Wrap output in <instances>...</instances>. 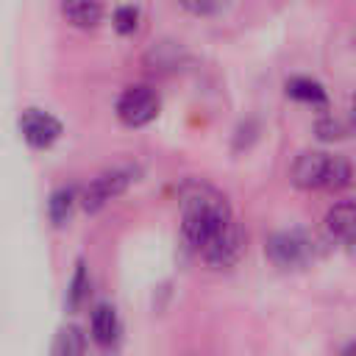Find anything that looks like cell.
Listing matches in <instances>:
<instances>
[{
  "label": "cell",
  "instance_id": "3957f363",
  "mask_svg": "<svg viewBox=\"0 0 356 356\" xmlns=\"http://www.w3.org/2000/svg\"><path fill=\"white\" fill-rule=\"evenodd\" d=\"M267 256L275 267H284V270H298V267H306L312 259H314V239L306 234V231H278L267 239Z\"/></svg>",
  "mask_w": 356,
  "mask_h": 356
},
{
  "label": "cell",
  "instance_id": "8992f818",
  "mask_svg": "<svg viewBox=\"0 0 356 356\" xmlns=\"http://www.w3.org/2000/svg\"><path fill=\"white\" fill-rule=\"evenodd\" d=\"M131 181H134V170H131V167L108 170V172L92 178V181L83 186V192H81V206H83L86 211H100L108 200L120 197V195L128 189Z\"/></svg>",
  "mask_w": 356,
  "mask_h": 356
},
{
  "label": "cell",
  "instance_id": "4fadbf2b",
  "mask_svg": "<svg viewBox=\"0 0 356 356\" xmlns=\"http://www.w3.org/2000/svg\"><path fill=\"white\" fill-rule=\"evenodd\" d=\"M83 350H86V337H83L81 328L67 325V328H61V331L56 334L53 353H58V356H78V353H83Z\"/></svg>",
  "mask_w": 356,
  "mask_h": 356
},
{
  "label": "cell",
  "instance_id": "9a60e30c",
  "mask_svg": "<svg viewBox=\"0 0 356 356\" xmlns=\"http://www.w3.org/2000/svg\"><path fill=\"white\" fill-rule=\"evenodd\" d=\"M114 28L117 33H134L139 28V11L134 6H120L114 11Z\"/></svg>",
  "mask_w": 356,
  "mask_h": 356
},
{
  "label": "cell",
  "instance_id": "52a82bcc",
  "mask_svg": "<svg viewBox=\"0 0 356 356\" xmlns=\"http://www.w3.org/2000/svg\"><path fill=\"white\" fill-rule=\"evenodd\" d=\"M19 134H22V139H25L31 147L44 150V147H50V145L61 136V122H58L50 111L28 108V111H22V117H19Z\"/></svg>",
  "mask_w": 356,
  "mask_h": 356
},
{
  "label": "cell",
  "instance_id": "30bf717a",
  "mask_svg": "<svg viewBox=\"0 0 356 356\" xmlns=\"http://www.w3.org/2000/svg\"><path fill=\"white\" fill-rule=\"evenodd\" d=\"M286 95H289L292 100L306 103V106H314V108H325V106H328V95H325L323 83L314 81V78H303V75L289 78V81H286Z\"/></svg>",
  "mask_w": 356,
  "mask_h": 356
},
{
  "label": "cell",
  "instance_id": "7c38bea8",
  "mask_svg": "<svg viewBox=\"0 0 356 356\" xmlns=\"http://www.w3.org/2000/svg\"><path fill=\"white\" fill-rule=\"evenodd\" d=\"M86 300H89V273H86V264L78 261V267L70 278V289H67V309L81 312Z\"/></svg>",
  "mask_w": 356,
  "mask_h": 356
},
{
  "label": "cell",
  "instance_id": "9c48e42d",
  "mask_svg": "<svg viewBox=\"0 0 356 356\" xmlns=\"http://www.w3.org/2000/svg\"><path fill=\"white\" fill-rule=\"evenodd\" d=\"M89 328H92V339L100 345V348H117L120 342V334H122V325H120V317H117V309L108 306V303H97L92 309V320H89Z\"/></svg>",
  "mask_w": 356,
  "mask_h": 356
},
{
  "label": "cell",
  "instance_id": "ac0fdd59",
  "mask_svg": "<svg viewBox=\"0 0 356 356\" xmlns=\"http://www.w3.org/2000/svg\"><path fill=\"white\" fill-rule=\"evenodd\" d=\"M348 128L356 134V95H353V100H350V120H348Z\"/></svg>",
  "mask_w": 356,
  "mask_h": 356
},
{
  "label": "cell",
  "instance_id": "8fae6325",
  "mask_svg": "<svg viewBox=\"0 0 356 356\" xmlns=\"http://www.w3.org/2000/svg\"><path fill=\"white\" fill-rule=\"evenodd\" d=\"M61 11L75 28H95L103 17V3L100 0H61Z\"/></svg>",
  "mask_w": 356,
  "mask_h": 356
},
{
  "label": "cell",
  "instance_id": "5b68a950",
  "mask_svg": "<svg viewBox=\"0 0 356 356\" xmlns=\"http://www.w3.org/2000/svg\"><path fill=\"white\" fill-rule=\"evenodd\" d=\"M242 253H245V231L239 228L236 220H231L225 228H220V231L197 250V256H200L206 264L217 267V270L234 267Z\"/></svg>",
  "mask_w": 356,
  "mask_h": 356
},
{
  "label": "cell",
  "instance_id": "d6986e66",
  "mask_svg": "<svg viewBox=\"0 0 356 356\" xmlns=\"http://www.w3.org/2000/svg\"><path fill=\"white\" fill-rule=\"evenodd\" d=\"M342 350H345V353H356V339H353V342H348Z\"/></svg>",
  "mask_w": 356,
  "mask_h": 356
},
{
  "label": "cell",
  "instance_id": "5bb4252c",
  "mask_svg": "<svg viewBox=\"0 0 356 356\" xmlns=\"http://www.w3.org/2000/svg\"><path fill=\"white\" fill-rule=\"evenodd\" d=\"M75 209V192L72 189H56L47 200V214L53 220V225H64L72 217Z\"/></svg>",
  "mask_w": 356,
  "mask_h": 356
},
{
  "label": "cell",
  "instance_id": "277c9868",
  "mask_svg": "<svg viewBox=\"0 0 356 356\" xmlns=\"http://www.w3.org/2000/svg\"><path fill=\"white\" fill-rule=\"evenodd\" d=\"M159 108H161L159 92L147 83L128 86L117 100V117L128 128H142V125L153 122L159 117Z\"/></svg>",
  "mask_w": 356,
  "mask_h": 356
},
{
  "label": "cell",
  "instance_id": "7a4b0ae2",
  "mask_svg": "<svg viewBox=\"0 0 356 356\" xmlns=\"http://www.w3.org/2000/svg\"><path fill=\"white\" fill-rule=\"evenodd\" d=\"M350 178H353V170L342 156H331L320 150H306L292 164V184L300 189L339 192L350 184Z\"/></svg>",
  "mask_w": 356,
  "mask_h": 356
},
{
  "label": "cell",
  "instance_id": "6da1fadb",
  "mask_svg": "<svg viewBox=\"0 0 356 356\" xmlns=\"http://www.w3.org/2000/svg\"><path fill=\"white\" fill-rule=\"evenodd\" d=\"M234 220L231 206L225 200V195H220L211 186L203 184H192L184 192L181 200V234L186 239V245L197 253L220 228H225Z\"/></svg>",
  "mask_w": 356,
  "mask_h": 356
},
{
  "label": "cell",
  "instance_id": "2e32d148",
  "mask_svg": "<svg viewBox=\"0 0 356 356\" xmlns=\"http://www.w3.org/2000/svg\"><path fill=\"white\" fill-rule=\"evenodd\" d=\"M178 3H181V8H186L195 17H209L222 8V0H178Z\"/></svg>",
  "mask_w": 356,
  "mask_h": 356
},
{
  "label": "cell",
  "instance_id": "ba28073f",
  "mask_svg": "<svg viewBox=\"0 0 356 356\" xmlns=\"http://www.w3.org/2000/svg\"><path fill=\"white\" fill-rule=\"evenodd\" d=\"M325 231L334 242L345 248H356V203L353 200L334 203L325 214Z\"/></svg>",
  "mask_w": 356,
  "mask_h": 356
},
{
  "label": "cell",
  "instance_id": "e0dca14e",
  "mask_svg": "<svg viewBox=\"0 0 356 356\" xmlns=\"http://www.w3.org/2000/svg\"><path fill=\"white\" fill-rule=\"evenodd\" d=\"M317 136H320L323 142L342 139V136H345V125H342V122H337V120H331V117H325V120H320V122H317Z\"/></svg>",
  "mask_w": 356,
  "mask_h": 356
}]
</instances>
